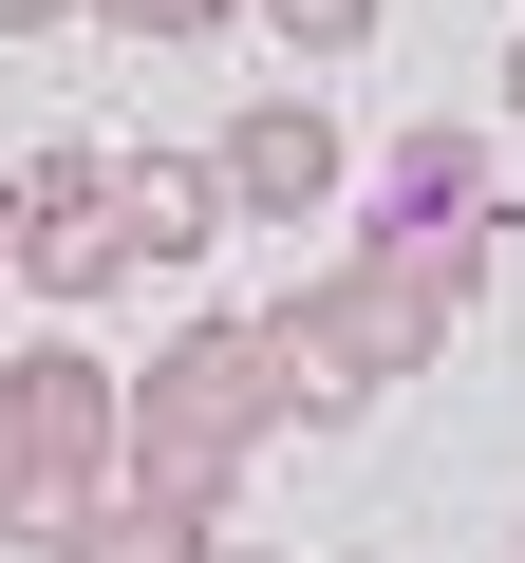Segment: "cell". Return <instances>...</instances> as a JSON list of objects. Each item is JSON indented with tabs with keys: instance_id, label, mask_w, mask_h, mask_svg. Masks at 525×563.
<instances>
[{
	"instance_id": "14",
	"label": "cell",
	"mask_w": 525,
	"mask_h": 563,
	"mask_svg": "<svg viewBox=\"0 0 525 563\" xmlns=\"http://www.w3.org/2000/svg\"><path fill=\"white\" fill-rule=\"evenodd\" d=\"M0 301H20V282H0Z\"/></svg>"
},
{
	"instance_id": "7",
	"label": "cell",
	"mask_w": 525,
	"mask_h": 563,
	"mask_svg": "<svg viewBox=\"0 0 525 563\" xmlns=\"http://www.w3.org/2000/svg\"><path fill=\"white\" fill-rule=\"evenodd\" d=\"M376 225H450V244H506V207H488V132H394V188H376Z\"/></svg>"
},
{
	"instance_id": "13",
	"label": "cell",
	"mask_w": 525,
	"mask_h": 563,
	"mask_svg": "<svg viewBox=\"0 0 525 563\" xmlns=\"http://www.w3.org/2000/svg\"><path fill=\"white\" fill-rule=\"evenodd\" d=\"M506 113H525V38H506Z\"/></svg>"
},
{
	"instance_id": "1",
	"label": "cell",
	"mask_w": 525,
	"mask_h": 563,
	"mask_svg": "<svg viewBox=\"0 0 525 563\" xmlns=\"http://www.w3.org/2000/svg\"><path fill=\"white\" fill-rule=\"evenodd\" d=\"M282 432V395H262V339L206 301V320H169L150 357H132V432H113V488H150V507H188V526H225V488H244V451Z\"/></svg>"
},
{
	"instance_id": "11",
	"label": "cell",
	"mask_w": 525,
	"mask_h": 563,
	"mask_svg": "<svg viewBox=\"0 0 525 563\" xmlns=\"http://www.w3.org/2000/svg\"><path fill=\"white\" fill-rule=\"evenodd\" d=\"M57 20H76V0H0V38H57Z\"/></svg>"
},
{
	"instance_id": "12",
	"label": "cell",
	"mask_w": 525,
	"mask_h": 563,
	"mask_svg": "<svg viewBox=\"0 0 525 563\" xmlns=\"http://www.w3.org/2000/svg\"><path fill=\"white\" fill-rule=\"evenodd\" d=\"M206 563H282V544H206Z\"/></svg>"
},
{
	"instance_id": "2",
	"label": "cell",
	"mask_w": 525,
	"mask_h": 563,
	"mask_svg": "<svg viewBox=\"0 0 525 563\" xmlns=\"http://www.w3.org/2000/svg\"><path fill=\"white\" fill-rule=\"evenodd\" d=\"M113 432H132V376L94 339H38V357H0V526L57 544L94 488H113Z\"/></svg>"
},
{
	"instance_id": "4",
	"label": "cell",
	"mask_w": 525,
	"mask_h": 563,
	"mask_svg": "<svg viewBox=\"0 0 525 563\" xmlns=\"http://www.w3.org/2000/svg\"><path fill=\"white\" fill-rule=\"evenodd\" d=\"M338 113L320 95H262V113H225V151H206V188H225V225H320L338 207Z\"/></svg>"
},
{
	"instance_id": "8",
	"label": "cell",
	"mask_w": 525,
	"mask_h": 563,
	"mask_svg": "<svg viewBox=\"0 0 525 563\" xmlns=\"http://www.w3.org/2000/svg\"><path fill=\"white\" fill-rule=\"evenodd\" d=\"M206 544H225V526H188V507H150V488H94L38 563H206Z\"/></svg>"
},
{
	"instance_id": "3",
	"label": "cell",
	"mask_w": 525,
	"mask_h": 563,
	"mask_svg": "<svg viewBox=\"0 0 525 563\" xmlns=\"http://www.w3.org/2000/svg\"><path fill=\"white\" fill-rule=\"evenodd\" d=\"M0 282H20V301L132 282L113 263V151H20V169H0Z\"/></svg>"
},
{
	"instance_id": "5",
	"label": "cell",
	"mask_w": 525,
	"mask_h": 563,
	"mask_svg": "<svg viewBox=\"0 0 525 563\" xmlns=\"http://www.w3.org/2000/svg\"><path fill=\"white\" fill-rule=\"evenodd\" d=\"M244 339H262V395H282L301 432H338V413H376V395H394V376H376V339H357V301H338V282H282V301H262Z\"/></svg>"
},
{
	"instance_id": "10",
	"label": "cell",
	"mask_w": 525,
	"mask_h": 563,
	"mask_svg": "<svg viewBox=\"0 0 525 563\" xmlns=\"http://www.w3.org/2000/svg\"><path fill=\"white\" fill-rule=\"evenodd\" d=\"M76 20H113V38H225L244 0H76Z\"/></svg>"
},
{
	"instance_id": "15",
	"label": "cell",
	"mask_w": 525,
	"mask_h": 563,
	"mask_svg": "<svg viewBox=\"0 0 525 563\" xmlns=\"http://www.w3.org/2000/svg\"><path fill=\"white\" fill-rule=\"evenodd\" d=\"M506 563H525V544H506Z\"/></svg>"
},
{
	"instance_id": "6",
	"label": "cell",
	"mask_w": 525,
	"mask_h": 563,
	"mask_svg": "<svg viewBox=\"0 0 525 563\" xmlns=\"http://www.w3.org/2000/svg\"><path fill=\"white\" fill-rule=\"evenodd\" d=\"M206 244H225L206 151H113V263H132V282H188Z\"/></svg>"
},
{
	"instance_id": "9",
	"label": "cell",
	"mask_w": 525,
	"mask_h": 563,
	"mask_svg": "<svg viewBox=\"0 0 525 563\" xmlns=\"http://www.w3.org/2000/svg\"><path fill=\"white\" fill-rule=\"evenodd\" d=\"M244 20L282 38V57H357V38H376V0H244Z\"/></svg>"
}]
</instances>
